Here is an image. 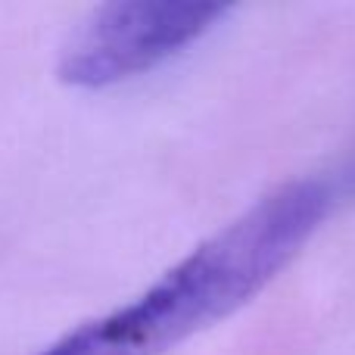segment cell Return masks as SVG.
Returning a JSON list of instances; mask_svg holds the SVG:
<instances>
[{
	"instance_id": "obj_1",
	"label": "cell",
	"mask_w": 355,
	"mask_h": 355,
	"mask_svg": "<svg viewBox=\"0 0 355 355\" xmlns=\"http://www.w3.org/2000/svg\"><path fill=\"white\" fill-rule=\"evenodd\" d=\"M331 209V187L300 178L275 187L162 271L144 293L69 331L75 355H166L271 284Z\"/></svg>"
},
{
	"instance_id": "obj_2",
	"label": "cell",
	"mask_w": 355,
	"mask_h": 355,
	"mask_svg": "<svg viewBox=\"0 0 355 355\" xmlns=\"http://www.w3.org/2000/svg\"><path fill=\"white\" fill-rule=\"evenodd\" d=\"M231 12L227 3L125 0L97 6L62 44L56 78L78 91H103L162 66L206 37Z\"/></svg>"
}]
</instances>
